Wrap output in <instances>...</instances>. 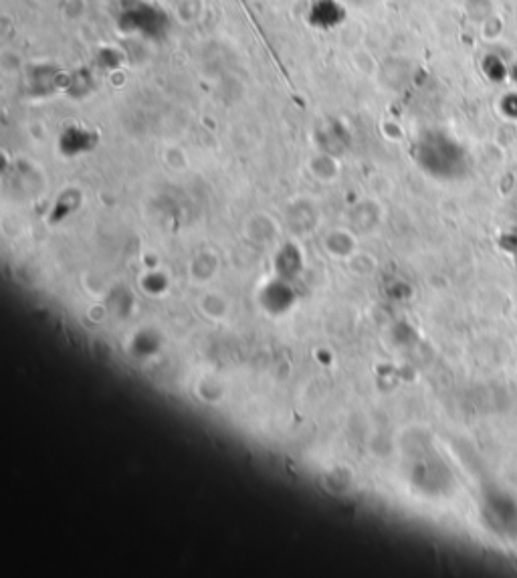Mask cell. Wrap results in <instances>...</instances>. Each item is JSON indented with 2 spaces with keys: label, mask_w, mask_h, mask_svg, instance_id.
<instances>
[{
  "label": "cell",
  "mask_w": 517,
  "mask_h": 578,
  "mask_svg": "<svg viewBox=\"0 0 517 578\" xmlns=\"http://www.w3.org/2000/svg\"><path fill=\"white\" fill-rule=\"evenodd\" d=\"M118 25L124 33L142 35L148 39L164 37L170 27L166 13L150 3H132L126 7L118 17Z\"/></svg>",
  "instance_id": "6da1fadb"
},
{
  "label": "cell",
  "mask_w": 517,
  "mask_h": 578,
  "mask_svg": "<svg viewBox=\"0 0 517 578\" xmlns=\"http://www.w3.org/2000/svg\"><path fill=\"white\" fill-rule=\"evenodd\" d=\"M348 17V11L338 0H316L307 13V25L318 31H332L340 27Z\"/></svg>",
  "instance_id": "7a4b0ae2"
}]
</instances>
